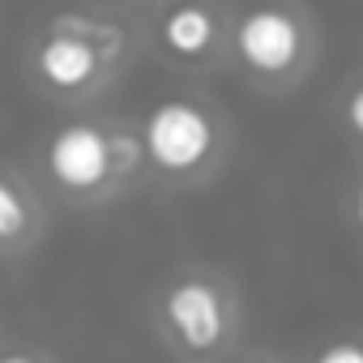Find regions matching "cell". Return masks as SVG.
Wrapping results in <instances>:
<instances>
[{"mask_svg":"<svg viewBox=\"0 0 363 363\" xmlns=\"http://www.w3.org/2000/svg\"><path fill=\"white\" fill-rule=\"evenodd\" d=\"M214 141H218L214 120L184 99L158 103L141 128V154L167 175H193L197 167H206L214 154Z\"/></svg>","mask_w":363,"mask_h":363,"instance_id":"6da1fadb","label":"cell"},{"mask_svg":"<svg viewBox=\"0 0 363 363\" xmlns=\"http://www.w3.org/2000/svg\"><path fill=\"white\" fill-rule=\"evenodd\" d=\"M235 56L261 77H286L308 56L303 22L282 5H261L240 18L235 26Z\"/></svg>","mask_w":363,"mask_h":363,"instance_id":"7a4b0ae2","label":"cell"},{"mask_svg":"<svg viewBox=\"0 0 363 363\" xmlns=\"http://www.w3.org/2000/svg\"><path fill=\"white\" fill-rule=\"evenodd\" d=\"M162 316H167V329L175 333V342L193 354H206L227 337V299L206 278L175 282L162 299Z\"/></svg>","mask_w":363,"mask_h":363,"instance_id":"3957f363","label":"cell"},{"mask_svg":"<svg viewBox=\"0 0 363 363\" xmlns=\"http://www.w3.org/2000/svg\"><path fill=\"white\" fill-rule=\"evenodd\" d=\"M48 171L56 175V184H65L73 193H94L111 175L107 133L94 124H65L48 145Z\"/></svg>","mask_w":363,"mask_h":363,"instance_id":"277c9868","label":"cell"},{"mask_svg":"<svg viewBox=\"0 0 363 363\" xmlns=\"http://www.w3.org/2000/svg\"><path fill=\"white\" fill-rule=\"evenodd\" d=\"M39 73L56 90H82L99 73V52L82 35H52L39 48Z\"/></svg>","mask_w":363,"mask_h":363,"instance_id":"5b68a950","label":"cell"},{"mask_svg":"<svg viewBox=\"0 0 363 363\" xmlns=\"http://www.w3.org/2000/svg\"><path fill=\"white\" fill-rule=\"evenodd\" d=\"M158 35H162V48H167V52L184 56V60H197V56H206V52L214 48L218 22H214V13H210L206 5H179V9H171V13L162 18Z\"/></svg>","mask_w":363,"mask_h":363,"instance_id":"8992f818","label":"cell"},{"mask_svg":"<svg viewBox=\"0 0 363 363\" xmlns=\"http://www.w3.org/2000/svg\"><path fill=\"white\" fill-rule=\"evenodd\" d=\"M26 223H30V210H26L22 193L9 184V179H0V244L22 240L26 235Z\"/></svg>","mask_w":363,"mask_h":363,"instance_id":"52a82bcc","label":"cell"},{"mask_svg":"<svg viewBox=\"0 0 363 363\" xmlns=\"http://www.w3.org/2000/svg\"><path fill=\"white\" fill-rule=\"evenodd\" d=\"M107 145H111V171H133L137 162H141V141L137 137H107Z\"/></svg>","mask_w":363,"mask_h":363,"instance_id":"ba28073f","label":"cell"},{"mask_svg":"<svg viewBox=\"0 0 363 363\" xmlns=\"http://www.w3.org/2000/svg\"><path fill=\"white\" fill-rule=\"evenodd\" d=\"M312 363H363V342H350V337H342V342H329Z\"/></svg>","mask_w":363,"mask_h":363,"instance_id":"9c48e42d","label":"cell"},{"mask_svg":"<svg viewBox=\"0 0 363 363\" xmlns=\"http://www.w3.org/2000/svg\"><path fill=\"white\" fill-rule=\"evenodd\" d=\"M346 124L363 137V82L350 90V99H346Z\"/></svg>","mask_w":363,"mask_h":363,"instance_id":"30bf717a","label":"cell"},{"mask_svg":"<svg viewBox=\"0 0 363 363\" xmlns=\"http://www.w3.org/2000/svg\"><path fill=\"white\" fill-rule=\"evenodd\" d=\"M354 223L363 227V179H359V189H354Z\"/></svg>","mask_w":363,"mask_h":363,"instance_id":"8fae6325","label":"cell"},{"mask_svg":"<svg viewBox=\"0 0 363 363\" xmlns=\"http://www.w3.org/2000/svg\"><path fill=\"white\" fill-rule=\"evenodd\" d=\"M0 363H30V359H26V354H5Z\"/></svg>","mask_w":363,"mask_h":363,"instance_id":"7c38bea8","label":"cell"},{"mask_svg":"<svg viewBox=\"0 0 363 363\" xmlns=\"http://www.w3.org/2000/svg\"><path fill=\"white\" fill-rule=\"evenodd\" d=\"M235 363H261V359H235Z\"/></svg>","mask_w":363,"mask_h":363,"instance_id":"4fadbf2b","label":"cell"}]
</instances>
